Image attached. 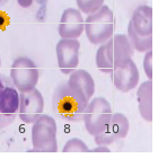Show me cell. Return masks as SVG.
Instances as JSON below:
<instances>
[{
  "label": "cell",
  "mask_w": 158,
  "mask_h": 158,
  "mask_svg": "<svg viewBox=\"0 0 158 158\" xmlns=\"http://www.w3.org/2000/svg\"><path fill=\"white\" fill-rule=\"evenodd\" d=\"M88 101L76 86L61 81L52 94V111L56 118L68 122H80Z\"/></svg>",
  "instance_id": "cell-1"
},
{
  "label": "cell",
  "mask_w": 158,
  "mask_h": 158,
  "mask_svg": "<svg viewBox=\"0 0 158 158\" xmlns=\"http://www.w3.org/2000/svg\"><path fill=\"white\" fill-rule=\"evenodd\" d=\"M85 33L94 45H101L109 41L114 33V15L112 9L103 5L97 11L90 14L85 19Z\"/></svg>",
  "instance_id": "cell-2"
},
{
  "label": "cell",
  "mask_w": 158,
  "mask_h": 158,
  "mask_svg": "<svg viewBox=\"0 0 158 158\" xmlns=\"http://www.w3.org/2000/svg\"><path fill=\"white\" fill-rule=\"evenodd\" d=\"M32 143L35 152H56V122L49 114H41L36 121L32 123Z\"/></svg>",
  "instance_id": "cell-3"
},
{
  "label": "cell",
  "mask_w": 158,
  "mask_h": 158,
  "mask_svg": "<svg viewBox=\"0 0 158 158\" xmlns=\"http://www.w3.org/2000/svg\"><path fill=\"white\" fill-rule=\"evenodd\" d=\"M19 110V93L13 82L0 73V131L9 127Z\"/></svg>",
  "instance_id": "cell-4"
},
{
  "label": "cell",
  "mask_w": 158,
  "mask_h": 158,
  "mask_svg": "<svg viewBox=\"0 0 158 158\" xmlns=\"http://www.w3.org/2000/svg\"><path fill=\"white\" fill-rule=\"evenodd\" d=\"M39 77V69L32 59L20 56L14 60L10 68V80L19 93L36 88Z\"/></svg>",
  "instance_id": "cell-5"
},
{
  "label": "cell",
  "mask_w": 158,
  "mask_h": 158,
  "mask_svg": "<svg viewBox=\"0 0 158 158\" xmlns=\"http://www.w3.org/2000/svg\"><path fill=\"white\" fill-rule=\"evenodd\" d=\"M112 106L104 97L89 99L84 112V124L90 135H96L102 131L112 116Z\"/></svg>",
  "instance_id": "cell-6"
},
{
  "label": "cell",
  "mask_w": 158,
  "mask_h": 158,
  "mask_svg": "<svg viewBox=\"0 0 158 158\" xmlns=\"http://www.w3.org/2000/svg\"><path fill=\"white\" fill-rule=\"evenodd\" d=\"M111 79L113 85L121 93H129L137 87L140 79L139 70L135 61L130 59L115 64L111 71Z\"/></svg>",
  "instance_id": "cell-7"
},
{
  "label": "cell",
  "mask_w": 158,
  "mask_h": 158,
  "mask_svg": "<svg viewBox=\"0 0 158 158\" xmlns=\"http://www.w3.org/2000/svg\"><path fill=\"white\" fill-rule=\"evenodd\" d=\"M129 129L130 123L128 118L123 113H114L102 131L94 135L96 145L107 146L125 138L129 133Z\"/></svg>",
  "instance_id": "cell-8"
},
{
  "label": "cell",
  "mask_w": 158,
  "mask_h": 158,
  "mask_svg": "<svg viewBox=\"0 0 158 158\" xmlns=\"http://www.w3.org/2000/svg\"><path fill=\"white\" fill-rule=\"evenodd\" d=\"M80 43L77 39H61L56 43V59L61 73L70 75L79 64Z\"/></svg>",
  "instance_id": "cell-9"
},
{
  "label": "cell",
  "mask_w": 158,
  "mask_h": 158,
  "mask_svg": "<svg viewBox=\"0 0 158 158\" xmlns=\"http://www.w3.org/2000/svg\"><path fill=\"white\" fill-rule=\"evenodd\" d=\"M44 98L37 88L30 92L19 93V118L26 124H32L43 114Z\"/></svg>",
  "instance_id": "cell-10"
},
{
  "label": "cell",
  "mask_w": 158,
  "mask_h": 158,
  "mask_svg": "<svg viewBox=\"0 0 158 158\" xmlns=\"http://www.w3.org/2000/svg\"><path fill=\"white\" fill-rule=\"evenodd\" d=\"M85 30V19L80 10L67 8L60 18L58 32L61 39H78Z\"/></svg>",
  "instance_id": "cell-11"
},
{
  "label": "cell",
  "mask_w": 158,
  "mask_h": 158,
  "mask_svg": "<svg viewBox=\"0 0 158 158\" xmlns=\"http://www.w3.org/2000/svg\"><path fill=\"white\" fill-rule=\"evenodd\" d=\"M130 23L139 35H152V8L147 5L137 7L132 14Z\"/></svg>",
  "instance_id": "cell-12"
},
{
  "label": "cell",
  "mask_w": 158,
  "mask_h": 158,
  "mask_svg": "<svg viewBox=\"0 0 158 158\" xmlns=\"http://www.w3.org/2000/svg\"><path fill=\"white\" fill-rule=\"evenodd\" d=\"M107 42L110 44L111 56H112L114 66L123 62L124 60L132 58L133 53H135V50L132 49L131 44L128 40V36L124 34L113 35Z\"/></svg>",
  "instance_id": "cell-13"
},
{
  "label": "cell",
  "mask_w": 158,
  "mask_h": 158,
  "mask_svg": "<svg viewBox=\"0 0 158 158\" xmlns=\"http://www.w3.org/2000/svg\"><path fill=\"white\" fill-rule=\"evenodd\" d=\"M139 113L147 122L152 121V81L148 79L139 86L137 90Z\"/></svg>",
  "instance_id": "cell-14"
},
{
  "label": "cell",
  "mask_w": 158,
  "mask_h": 158,
  "mask_svg": "<svg viewBox=\"0 0 158 158\" xmlns=\"http://www.w3.org/2000/svg\"><path fill=\"white\" fill-rule=\"evenodd\" d=\"M68 82L76 86L77 88L84 94L87 101L92 99L94 93H95V82L92 75L84 69H76L70 73Z\"/></svg>",
  "instance_id": "cell-15"
},
{
  "label": "cell",
  "mask_w": 158,
  "mask_h": 158,
  "mask_svg": "<svg viewBox=\"0 0 158 158\" xmlns=\"http://www.w3.org/2000/svg\"><path fill=\"white\" fill-rule=\"evenodd\" d=\"M127 36H128L132 49L137 52L146 53L152 50V35H147V36L139 35L138 33H135V31L133 30L130 22L128 25V35Z\"/></svg>",
  "instance_id": "cell-16"
},
{
  "label": "cell",
  "mask_w": 158,
  "mask_h": 158,
  "mask_svg": "<svg viewBox=\"0 0 158 158\" xmlns=\"http://www.w3.org/2000/svg\"><path fill=\"white\" fill-rule=\"evenodd\" d=\"M96 66L102 73H111L113 70L114 63H113L112 56H111V50H110V44L106 41L98 46V49L96 51Z\"/></svg>",
  "instance_id": "cell-17"
},
{
  "label": "cell",
  "mask_w": 158,
  "mask_h": 158,
  "mask_svg": "<svg viewBox=\"0 0 158 158\" xmlns=\"http://www.w3.org/2000/svg\"><path fill=\"white\" fill-rule=\"evenodd\" d=\"M76 2L80 13L90 15L104 5V0H76Z\"/></svg>",
  "instance_id": "cell-18"
},
{
  "label": "cell",
  "mask_w": 158,
  "mask_h": 158,
  "mask_svg": "<svg viewBox=\"0 0 158 158\" xmlns=\"http://www.w3.org/2000/svg\"><path fill=\"white\" fill-rule=\"evenodd\" d=\"M63 152H89V148L79 138H71L66 142L62 148Z\"/></svg>",
  "instance_id": "cell-19"
},
{
  "label": "cell",
  "mask_w": 158,
  "mask_h": 158,
  "mask_svg": "<svg viewBox=\"0 0 158 158\" xmlns=\"http://www.w3.org/2000/svg\"><path fill=\"white\" fill-rule=\"evenodd\" d=\"M48 1L49 0H34V2L37 5L36 18L39 22H44L46 18V9H48Z\"/></svg>",
  "instance_id": "cell-20"
},
{
  "label": "cell",
  "mask_w": 158,
  "mask_h": 158,
  "mask_svg": "<svg viewBox=\"0 0 158 158\" xmlns=\"http://www.w3.org/2000/svg\"><path fill=\"white\" fill-rule=\"evenodd\" d=\"M143 70L146 73V76L148 79H152V51L146 52L145 58H143Z\"/></svg>",
  "instance_id": "cell-21"
},
{
  "label": "cell",
  "mask_w": 158,
  "mask_h": 158,
  "mask_svg": "<svg viewBox=\"0 0 158 158\" xmlns=\"http://www.w3.org/2000/svg\"><path fill=\"white\" fill-rule=\"evenodd\" d=\"M9 23H10L9 16H8L6 13L0 11V31L6 30V27L9 25Z\"/></svg>",
  "instance_id": "cell-22"
},
{
  "label": "cell",
  "mask_w": 158,
  "mask_h": 158,
  "mask_svg": "<svg viewBox=\"0 0 158 158\" xmlns=\"http://www.w3.org/2000/svg\"><path fill=\"white\" fill-rule=\"evenodd\" d=\"M89 152H110V148L107 147V146L97 145V147H96V148L89 149Z\"/></svg>",
  "instance_id": "cell-23"
},
{
  "label": "cell",
  "mask_w": 158,
  "mask_h": 158,
  "mask_svg": "<svg viewBox=\"0 0 158 158\" xmlns=\"http://www.w3.org/2000/svg\"><path fill=\"white\" fill-rule=\"evenodd\" d=\"M17 2H18V5H19L22 8L27 9V8H31V7L33 6L34 0H17Z\"/></svg>",
  "instance_id": "cell-24"
},
{
  "label": "cell",
  "mask_w": 158,
  "mask_h": 158,
  "mask_svg": "<svg viewBox=\"0 0 158 158\" xmlns=\"http://www.w3.org/2000/svg\"><path fill=\"white\" fill-rule=\"evenodd\" d=\"M8 1H9V0H0V8H2V7L5 6Z\"/></svg>",
  "instance_id": "cell-25"
},
{
  "label": "cell",
  "mask_w": 158,
  "mask_h": 158,
  "mask_svg": "<svg viewBox=\"0 0 158 158\" xmlns=\"http://www.w3.org/2000/svg\"><path fill=\"white\" fill-rule=\"evenodd\" d=\"M0 67H1V58H0Z\"/></svg>",
  "instance_id": "cell-26"
}]
</instances>
